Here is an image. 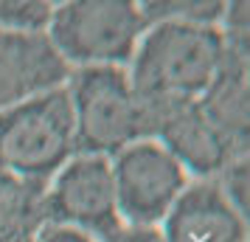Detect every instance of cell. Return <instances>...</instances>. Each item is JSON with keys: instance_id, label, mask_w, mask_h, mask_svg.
Instances as JSON below:
<instances>
[{"instance_id": "2", "label": "cell", "mask_w": 250, "mask_h": 242, "mask_svg": "<svg viewBox=\"0 0 250 242\" xmlns=\"http://www.w3.org/2000/svg\"><path fill=\"white\" fill-rule=\"evenodd\" d=\"M70 107L79 155H118L135 141H149L146 113L115 65H93L70 73Z\"/></svg>"}, {"instance_id": "6", "label": "cell", "mask_w": 250, "mask_h": 242, "mask_svg": "<svg viewBox=\"0 0 250 242\" xmlns=\"http://www.w3.org/2000/svg\"><path fill=\"white\" fill-rule=\"evenodd\" d=\"M115 206L129 228H155L188 186L186 169L158 141H135L110 163Z\"/></svg>"}, {"instance_id": "9", "label": "cell", "mask_w": 250, "mask_h": 242, "mask_svg": "<svg viewBox=\"0 0 250 242\" xmlns=\"http://www.w3.org/2000/svg\"><path fill=\"white\" fill-rule=\"evenodd\" d=\"M222 37L219 68L197 102L233 152L248 155V31H222Z\"/></svg>"}, {"instance_id": "3", "label": "cell", "mask_w": 250, "mask_h": 242, "mask_svg": "<svg viewBox=\"0 0 250 242\" xmlns=\"http://www.w3.org/2000/svg\"><path fill=\"white\" fill-rule=\"evenodd\" d=\"M76 155L68 88L0 110V172L51 180Z\"/></svg>"}, {"instance_id": "11", "label": "cell", "mask_w": 250, "mask_h": 242, "mask_svg": "<svg viewBox=\"0 0 250 242\" xmlns=\"http://www.w3.org/2000/svg\"><path fill=\"white\" fill-rule=\"evenodd\" d=\"M48 180L0 172V242L37 237L48 225Z\"/></svg>"}, {"instance_id": "17", "label": "cell", "mask_w": 250, "mask_h": 242, "mask_svg": "<svg viewBox=\"0 0 250 242\" xmlns=\"http://www.w3.org/2000/svg\"><path fill=\"white\" fill-rule=\"evenodd\" d=\"M9 242H40V234L37 237H23V240H9Z\"/></svg>"}, {"instance_id": "8", "label": "cell", "mask_w": 250, "mask_h": 242, "mask_svg": "<svg viewBox=\"0 0 250 242\" xmlns=\"http://www.w3.org/2000/svg\"><path fill=\"white\" fill-rule=\"evenodd\" d=\"M70 79V65L45 31H0V110L57 90Z\"/></svg>"}, {"instance_id": "4", "label": "cell", "mask_w": 250, "mask_h": 242, "mask_svg": "<svg viewBox=\"0 0 250 242\" xmlns=\"http://www.w3.org/2000/svg\"><path fill=\"white\" fill-rule=\"evenodd\" d=\"M146 23L129 0H73L51 12L48 40L65 62L82 68L132 62Z\"/></svg>"}, {"instance_id": "13", "label": "cell", "mask_w": 250, "mask_h": 242, "mask_svg": "<svg viewBox=\"0 0 250 242\" xmlns=\"http://www.w3.org/2000/svg\"><path fill=\"white\" fill-rule=\"evenodd\" d=\"M51 3H3L0 0V31H45L51 23Z\"/></svg>"}, {"instance_id": "15", "label": "cell", "mask_w": 250, "mask_h": 242, "mask_svg": "<svg viewBox=\"0 0 250 242\" xmlns=\"http://www.w3.org/2000/svg\"><path fill=\"white\" fill-rule=\"evenodd\" d=\"M40 242H93V240L84 237L82 231L62 228V225H45L40 231Z\"/></svg>"}, {"instance_id": "1", "label": "cell", "mask_w": 250, "mask_h": 242, "mask_svg": "<svg viewBox=\"0 0 250 242\" xmlns=\"http://www.w3.org/2000/svg\"><path fill=\"white\" fill-rule=\"evenodd\" d=\"M222 51L219 25H149L132 57L129 88L141 104L197 102L214 79Z\"/></svg>"}, {"instance_id": "10", "label": "cell", "mask_w": 250, "mask_h": 242, "mask_svg": "<svg viewBox=\"0 0 250 242\" xmlns=\"http://www.w3.org/2000/svg\"><path fill=\"white\" fill-rule=\"evenodd\" d=\"M163 242H248V220L225 200L216 180L186 186L163 217Z\"/></svg>"}, {"instance_id": "5", "label": "cell", "mask_w": 250, "mask_h": 242, "mask_svg": "<svg viewBox=\"0 0 250 242\" xmlns=\"http://www.w3.org/2000/svg\"><path fill=\"white\" fill-rule=\"evenodd\" d=\"M45 211L48 225L82 231L93 242H115L124 234V222L115 206L110 158H70L45 192Z\"/></svg>"}, {"instance_id": "12", "label": "cell", "mask_w": 250, "mask_h": 242, "mask_svg": "<svg viewBox=\"0 0 250 242\" xmlns=\"http://www.w3.org/2000/svg\"><path fill=\"white\" fill-rule=\"evenodd\" d=\"M144 23H194V25H216L225 14V3H163V0H149L138 3Z\"/></svg>"}, {"instance_id": "7", "label": "cell", "mask_w": 250, "mask_h": 242, "mask_svg": "<svg viewBox=\"0 0 250 242\" xmlns=\"http://www.w3.org/2000/svg\"><path fill=\"white\" fill-rule=\"evenodd\" d=\"M146 113L149 141L169 152L183 169L197 177H214L225 169L236 155L233 147L222 138V132L205 118L200 102H163V104H141Z\"/></svg>"}, {"instance_id": "14", "label": "cell", "mask_w": 250, "mask_h": 242, "mask_svg": "<svg viewBox=\"0 0 250 242\" xmlns=\"http://www.w3.org/2000/svg\"><path fill=\"white\" fill-rule=\"evenodd\" d=\"M219 192L225 195V200L236 208V214L248 220V155L245 158H233L225 169L219 172Z\"/></svg>"}, {"instance_id": "16", "label": "cell", "mask_w": 250, "mask_h": 242, "mask_svg": "<svg viewBox=\"0 0 250 242\" xmlns=\"http://www.w3.org/2000/svg\"><path fill=\"white\" fill-rule=\"evenodd\" d=\"M115 242H163L158 228H124Z\"/></svg>"}]
</instances>
